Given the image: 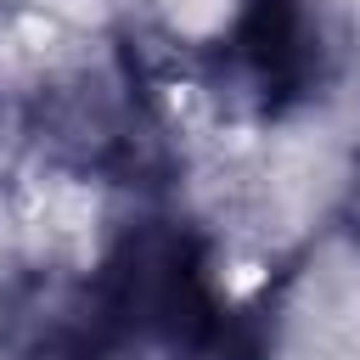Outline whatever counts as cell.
Instances as JSON below:
<instances>
[{"label":"cell","instance_id":"cell-3","mask_svg":"<svg viewBox=\"0 0 360 360\" xmlns=\"http://www.w3.org/2000/svg\"><path fill=\"white\" fill-rule=\"evenodd\" d=\"M236 62L259 84L264 107H281L304 90L315 34H309V6L304 0H242L236 34H231Z\"/></svg>","mask_w":360,"mask_h":360},{"label":"cell","instance_id":"cell-4","mask_svg":"<svg viewBox=\"0 0 360 360\" xmlns=\"http://www.w3.org/2000/svg\"><path fill=\"white\" fill-rule=\"evenodd\" d=\"M264 354H270V332L253 309H214L208 326L174 349V360H264Z\"/></svg>","mask_w":360,"mask_h":360},{"label":"cell","instance_id":"cell-1","mask_svg":"<svg viewBox=\"0 0 360 360\" xmlns=\"http://www.w3.org/2000/svg\"><path fill=\"white\" fill-rule=\"evenodd\" d=\"M107 326L118 338V349L129 343H163L169 354L197 338L208 326V315L219 309L202 276V248L197 236L174 231V225H141L129 231L107 264L90 276Z\"/></svg>","mask_w":360,"mask_h":360},{"label":"cell","instance_id":"cell-2","mask_svg":"<svg viewBox=\"0 0 360 360\" xmlns=\"http://www.w3.org/2000/svg\"><path fill=\"white\" fill-rule=\"evenodd\" d=\"M0 343L17 360H107L118 338L90 281L28 276L0 304Z\"/></svg>","mask_w":360,"mask_h":360}]
</instances>
